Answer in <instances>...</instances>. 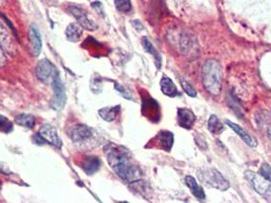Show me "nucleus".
<instances>
[{"label": "nucleus", "mask_w": 271, "mask_h": 203, "mask_svg": "<svg viewBox=\"0 0 271 203\" xmlns=\"http://www.w3.org/2000/svg\"><path fill=\"white\" fill-rule=\"evenodd\" d=\"M107 162L113 172L127 183H135L141 178V171L134 165L132 158L125 149L109 144L105 149Z\"/></svg>", "instance_id": "1"}, {"label": "nucleus", "mask_w": 271, "mask_h": 203, "mask_svg": "<svg viewBox=\"0 0 271 203\" xmlns=\"http://www.w3.org/2000/svg\"><path fill=\"white\" fill-rule=\"evenodd\" d=\"M202 83L205 90L214 97H217L222 89V66L216 60H207L202 66Z\"/></svg>", "instance_id": "2"}, {"label": "nucleus", "mask_w": 271, "mask_h": 203, "mask_svg": "<svg viewBox=\"0 0 271 203\" xmlns=\"http://www.w3.org/2000/svg\"><path fill=\"white\" fill-rule=\"evenodd\" d=\"M245 176L253 189L267 201L271 202V182L265 180L259 174H256L252 171H247Z\"/></svg>", "instance_id": "3"}, {"label": "nucleus", "mask_w": 271, "mask_h": 203, "mask_svg": "<svg viewBox=\"0 0 271 203\" xmlns=\"http://www.w3.org/2000/svg\"><path fill=\"white\" fill-rule=\"evenodd\" d=\"M36 143L38 144H50L57 149H60L62 146L61 139L59 135L57 130L52 125H44L42 126L39 130L37 135L34 137Z\"/></svg>", "instance_id": "4"}, {"label": "nucleus", "mask_w": 271, "mask_h": 203, "mask_svg": "<svg viewBox=\"0 0 271 203\" xmlns=\"http://www.w3.org/2000/svg\"><path fill=\"white\" fill-rule=\"evenodd\" d=\"M200 179L205 184L213 188H216V189L220 191H225L230 188V184H228L224 177L215 169H210L201 172L200 173Z\"/></svg>", "instance_id": "5"}, {"label": "nucleus", "mask_w": 271, "mask_h": 203, "mask_svg": "<svg viewBox=\"0 0 271 203\" xmlns=\"http://www.w3.org/2000/svg\"><path fill=\"white\" fill-rule=\"evenodd\" d=\"M56 67L51 63L50 60L42 59L38 62L36 67V76L38 79L44 83H52V80L57 74Z\"/></svg>", "instance_id": "6"}, {"label": "nucleus", "mask_w": 271, "mask_h": 203, "mask_svg": "<svg viewBox=\"0 0 271 203\" xmlns=\"http://www.w3.org/2000/svg\"><path fill=\"white\" fill-rule=\"evenodd\" d=\"M52 85H53L54 95H53V98L51 101V107L55 111H59V110L62 109V107L64 106V103H65V92H64L63 84L60 77L59 72L55 75V76L52 80Z\"/></svg>", "instance_id": "7"}, {"label": "nucleus", "mask_w": 271, "mask_h": 203, "mask_svg": "<svg viewBox=\"0 0 271 203\" xmlns=\"http://www.w3.org/2000/svg\"><path fill=\"white\" fill-rule=\"evenodd\" d=\"M67 9L71 16H73L78 21L79 25L83 28H85V30H88V31L96 30L97 25L88 18L87 12H86L84 9H82L76 5H69Z\"/></svg>", "instance_id": "8"}, {"label": "nucleus", "mask_w": 271, "mask_h": 203, "mask_svg": "<svg viewBox=\"0 0 271 203\" xmlns=\"http://www.w3.org/2000/svg\"><path fill=\"white\" fill-rule=\"evenodd\" d=\"M178 46L180 48V52L182 55L190 56L194 53H197L198 43L194 37L190 36V34L185 33V32H181L179 37V45Z\"/></svg>", "instance_id": "9"}, {"label": "nucleus", "mask_w": 271, "mask_h": 203, "mask_svg": "<svg viewBox=\"0 0 271 203\" xmlns=\"http://www.w3.org/2000/svg\"><path fill=\"white\" fill-rule=\"evenodd\" d=\"M29 40H30V46H31V54L35 57L39 56L41 50H42V40L40 32L35 25H31L30 31H29Z\"/></svg>", "instance_id": "10"}, {"label": "nucleus", "mask_w": 271, "mask_h": 203, "mask_svg": "<svg viewBox=\"0 0 271 203\" xmlns=\"http://www.w3.org/2000/svg\"><path fill=\"white\" fill-rule=\"evenodd\" d=\"M178 122L179 125L184 129H191L196 122L195 114L185 108L178 109Z\"/></svg>", "instance_id": "11"}, {"label": "nucleus", "mask_w": 271, "mask_h": 203, "mask_svg": "<svg viewBox=\"0 0 271 203\" xmlns=\"http://www.w3.org/2000/svg\"><path fill=\"white\" fill-rule=\"evenodd\" d=\"M91 129L86 125H76L71 128L69 137L74 142H83L91 137Z\"/></svg>", "instance_id": "12"}, {"label": "nucleus", "mask_w": 271, "mask_h": 203, "mask_svg": "<svg viewBox=\"0 0 271 203\" xmlns=\"http://www.w3.org/2000/svg\"><path fill=\"white\" fill-rule=\"evenodd\" d=\"M0 47H1L6 53H16V48L13 46L10 35L7 31L6 26L1 22H0Z\"/></svg>", "instance_id": "13"}, {"label": "nucleus", "mask_w": 271, "mask_h": 203, "mask_svg": "<svg viewBox=\"0 0 271 203\" xmlns=\"http://www.w3.org/2000/svg\"><path fill=\"white\" fill-rule=\"evenodd\" d=\"M100 166H101V162H100L99 157L94 155L86 156L81 164L82 170L87 174V175L90 176L94 175V174L100 169Z\"/></svg>", "instance_id": "14"}, {"label": "nucleus", "mask_w": 271, "mask_h": 203, "mask_svg": "<svg viewBox=\"0 0 271 203\" xmlns=\"http://www.w3.org/2000/svg\"><path fill=\"white\" fill-rule=\"evenodd\" d=\"M155 139L157 140V143H158L159 149L166 152L171 151V148H173L174 141H175V137L173 133L166 131V130H163V131H160L158 134H157Z\"/></svg>", "instance_id": "15"}, {"label": "nucleus", "mask_w": 271, "mask_h": 203, "mask_svg": "<svg viewBox=\"0 0 271 203\" xmlns=\"http://www.w3.org/2000/svg\"><path fill=\"white\" fill-rule=\"evenodd\" d=\"M225 123H226L228 126H230V127L234 130V131H235L242 140H244V142H246V143L248 144L249 147L255 148V147L257 146L256 139H254V138L246 131L245 129H242L241 126H239L238 124H236V123H234V122H232V121H230V120H226Z\"/></svg>", "instance_id": "16"}, {"label": "nucleus", "mask_w": 271, "mask_h": 203, "mask_svg": "<svg viewBox=\"0 0 271 203\" xmlns=\"http://www.w3.org/2000/svg\"><path fill=\"white\" fill-rule=\"evenodd\" d=\"M147 111L148 113H146L145 115L147 116V117L149 119H155L156 120H158L159 118V106L158 104L156 103V101H154L153 99L149 98L147 101H144L143 102V112H145Z\"/></svg>", "instance_id": "17"}, {"label": "nucleus", "mask_w": 271, "mask_h": 203, "mask_svg": "<svg viewBox=\"0 0 271 203\" xmlns=\"http://www.w3.org/2000/svg\"><path fill=\"white\" fill-rule=\"evenodd\" d=\"M184 182H185V185H187L189 187V189L191 190L192 194L199 200H201L203 201L205 198H206V195L202 189V187L200 186L196 179L192 176H187L184 179Z\"/></svg>", "instance_id": "18"}, {"label": "nucleus", "mask_w": 271, "mask_h": 203, "mask_svg": "<svg viewBox=\"0 0 271 203\" xmlns=\"http://www.w3.org/2000/svg\"><path fill=\"white\" fill-rule=\"evenodd\" d=\"M160 89L162 91V93L170 98L177 97L179 95L178 89L176 84L174 83V81L171 80L167 76H163V77L160 80Z\"/></svg>", "instance_id": "19"}, {"label": "nucleus", "mask_w": 271, "mask_h": 203, "mask_svg": "<svg viewBox=\"0 0 271 203\" xmlns=\"http://www.w3.org/2000/svg\"><path fill=\"white\" fill-rule=\"evenodd\" d=\"M82 26L78 24H69L65 30V36L66 39L69 42H78L83 34Z\"/></svg>", "instance_id": "20"}, {"label": "nucleus", "mask_w": 271, "mask_h": 203, "mask_svg": "<svg viewBox=\"0 0 271 203\" xmlns=\"http://www.w3.org/2000/svg\"><path fill=\"white\" fill-rule=\"evenodd\" d=\"M120 111V106H114V107H106V108H102L99 110V115L100 117H101L103 120L107 121V122H111L113 120H116V118L118 117V115Z\"/></svg>", "instance_id": "21"}, {"label": "nucleus", "mask_w": 271, "mask_h": 203, "mask_svg": "<svg viewBox=\"0 0 271 203\" xmlns=\"http://www.w3.org/2000/svg\"><path fill=\"white\" fill-rule=\"evenodd\" d=\"M14 121L16 123L22 127H26L29 129L34 128L35 124H36V119L33 115L31 114H20L18 116H16V118H14Z\"/></svg>", "instance_id": "22"}, {"label": "nucleus", "mask_w": 271, "mask_h": 203, "mask_svg": "<svg viewBox=\"0 0 271 203\" xmlns=\"http://www.w3.org/2000/svg\"><path fill=\"white\" fill-rule=\"evenodd\" d=\"M142 45L148 53H150L155 58L156 66H157V68L160 69V67H161V56L159 55L158 52H157V50L154 48V46L152 45V43L149 41V39L146 38V37L142 38Z\"/></svg>", "instance_id": "23"}, {"label": "nucleus", "mask_w": 271, "mask_h": 203, "mask_svg": "<svg viewBox=\"0 0 271 203\" xmlns=\"http://www.w3.org/2000/svg\"><path fill=\"white\" fill-rule=\"evenodd\" d=\"M208 129L209 131L213 134H220L224 130V127L221 121L217 118V116L211 115V117L209 118V121H208Z\"/></svg>", "instance_id": "24"}, {"label": "nucleus", "mask_w": 271, "mask_h": 203, "mask_svg": "<svg viewBox=\"0 0 271 203\" xmlns=\"http://www.w3.org/2000/svg\"><path fill=\"white\" fill-rule=\"evenodd\" d=\"M114 4L120 12H128L132 10L131 0H114Z\"/></svg>", "instance_id": "25"}, {"label": "nucleus", "mask_w": 271, "mask_h": 203, "mask_svg": "<svg viewBox=\"0 0 271 203\" xmlns=\"http://www.w3.org/2000/svg\"><path fill=\"white\" fill-rule=\"evenodd\" d=\"M12 129H13L12 123L6 117H4V116L0 115V132L7 134L12 131Z\"/></svg>", "instance_id": "26"}, {"label": "nucleus", "mask_w": 271, "mask_h": 203, "mask_svg": "<svg viewBox=\"0 0 271 203\" xmlns=\"http://www.w3.org/2000/svg\"><path fill=\"white\" fill-rule=\"evenodd\" d=\"M259 175L264 178L265 180L271 182V167L267 164V163H264L262 164L261 168L259 169V172H258Z\"/></svg>", "instance_id": "27"}, {"label": "nucleus", "mask_w": 271, "mask_h": 203, "mask_svg": "<svg viewBox=\"0 0 271 203\" xmlns=\"http://www.w3.org/2000/svg\"><path fill=\"white\" fill-rule=\"evenodd\" d=\"M181 84L182 86L184 93L187 94L188 96L193 97V98H195L197 96V92L195 91V89L193 88V86L188 81H185L183 78H181Z\"/></svg>", "instance_id": "28"}, {"label": "nucleus", "mask_w": 271, "mask_h": 203, "mask_svg": "<svg viewBox=\"0 0 271 203\" xmlns=\"http://www.w3.org/2000/svg\"><path fill=\"white\" fill-rule=\"evenodd\" d=\"M6 63H7V57L5 55L4 50L0 47V67L5 66Z\"/></svg>", "instance_id": "29"}, {"label": "nucleus", "mask_w": 271, "mask_h": 203, "mask_svg": "<svg viewBox=\"0 0 271 203\" xmlns=\"http://www.w3.org/2000/svg\"><path fill=\"white\" fill-rule=\"evenodd\" d=\"M116 89L120 93V95L122 96V97H124L125 99H128V100H132V97L130 96V95H128L127 93H126V91L125 90H123L122 88H121V86H120V84H118V83H116Z\"/></svg>", "instance_id": "30"}, {"label": "nucleus", "mask_w": 271, "mask_h": 203, "mask_svg": "<svg viewBox=\"0 0 271 203\" xmlns=\"http://www.w3.org/2000/svg\"><path fill=\"white\" fill-rule=\"evenodd\" d=\"M267 135H268L269 139L271 140V124L268 125V127H267Z\"/></svg>", "instance_id": "31"}]
</instances>
